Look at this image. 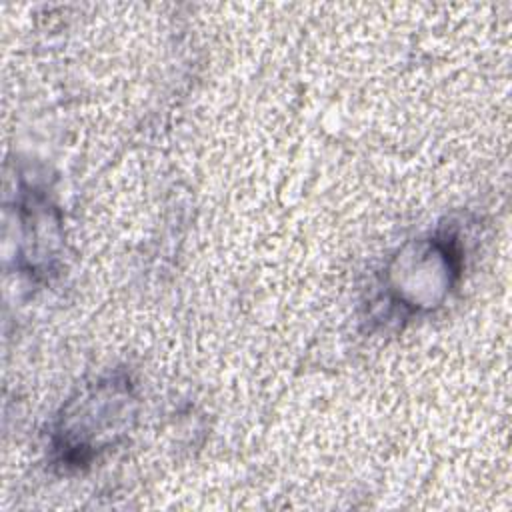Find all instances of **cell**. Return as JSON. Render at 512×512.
Instances as JSON below:
<instances>
[{
  "instance_id": "obj_1",
  "label": "cell",
  "mask_w": 512,
  "mask_h": 512,
  "mask_svg": "<svg viewBox=\"0 0 512 512\" xmlns=\"http://www.w3.org/2000/svg\"><path fill=\"white\" fill-rule=\"evenodd\" d=\"M134 408L136 396L128 378H98L62 406L52 430L54 456L64 468L90 464L126 434Z\"/></svg>"
},
{
  "instance_id": "obj_2",
  "label": "cell",
  "mask_w": 512,
  "mask_h": 512,
  "mask_svg": "<svg viewBox=\"0 0 512 512\" xmlns=\"http://www.w3.org/2000/svg\"><path fill=\"white\" fill-rule=\"evenodd\" d=\"M462 250L454 232H436L404 246L388 266L386 298L406 314L432 310L460 274Z\"/></svg>"
}]
</instances>
